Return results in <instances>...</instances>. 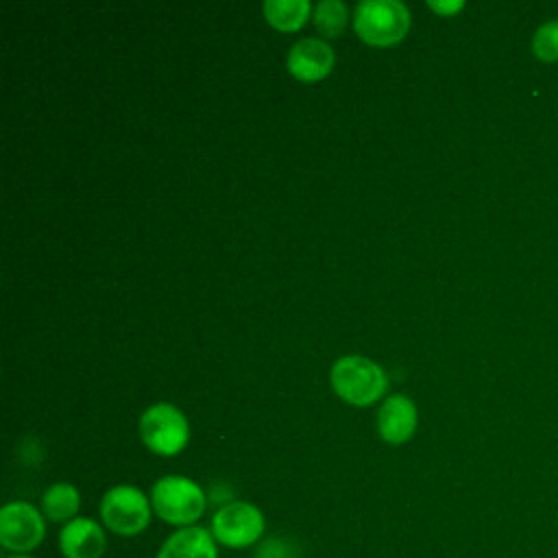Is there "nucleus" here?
<instances>
[{
    "instance_id": "1",
    "label": "nucleus",
    "mask_w": 558,
    "mask_h": 558,
    "mask_svg": "<svg viewBox=\"0 0 558 558\" xmlns=\"http://www.w3.org/2000/svg\"><path fill=\"white\" fill-rule=\"evenodd\" d=\"M150 504L159 519L170 525L190 527L198 521L207 508L203 488L183 475H166L155 482L150 490Z\"/></svg>"
},
{
    "instance_id": "2",
    "label": "nucleus",
    "mask_w": 558,
    "mask_h": 558,
    "mask_svg": "<svg viewBox=\"0 0 558 558\" xmlns=\"http://www.w3.org/2000/svg\"><path fill=\"white\" fill-rule=\"evenodd\" d=\"M353 28L371 46H392L410 28V11L399 0H360L353 9Z\"/></svg>"
},
{
    "instance_id": "3",
    "label": "nucleus",
    "mask_w": 558,
    "mask_h": 558,
    "mask_svg": "<svg viewBox=\"0 0 558 558\" xmlns=\"http://www.w3.org/2000/svg\"><path fill=\"white\" fill-rule=\"evenodd\" d=\"M329 379L338 397L353 405L375 403L388 386V377L381 366L364 355H344L336 360Z\"/></svg>"
},
{
    "instance_id": "4",
    "label": "nucleus",
    "mask_w": 558,
    "mask_h": 558,
    "mask_svg": "<svg viewBox=\"0 0 558 558\" xmlns=\"http://www.w3.org/2000/svg\"><path fill=\"white\" fill-rule=\"evenodd\" d=\"M153 504L148 497L131 484H118L109 488L100 499V519L105 527L118 536H135L150 523Z\"/></svg>"
},
{
    "instance_id": "5",
    "label": "nucleus",
    "mask_w": 558,
    "mask_h": 558,
    "mask_svg": "<svg viewBox=\"0 0 558 558\" xmlns=\"http://www.w3.org/2000/svg\"><path fill=\"white\" fill-rule=\"evenodd\" d=\"M140 438L157 456H177L187 445L190 425L172 403H155L140 416Z\"/></svg>"
},
{
    "instance_id": "6",
    "label": "nucleus",
    "mask_w": 558,
    "mask_h": 558,
    "mask_svg": "<svg viewBox=\"0 0 558 558\" xmlns=\"http://www.w3.org/2000/svg\"><path fill=\"white\" fill-rule=\"evenodd\" d=\"M266 521L257 506L248 501H229L211 517L214 538L231 549H242L257 543L264 534Z\"/></svg>"
},
{
    "instance_id": "7",
    "label": "nucleus",
    "mask_w": 558,
    "mask_h": 558,
    "mask_svg": "<svg viewBox=\"0 0 558 558\" xmlns=\"http://www.w3.org/2000/svg\"><path fill=\"white\" fill-rule=\"evenodd\" d=\"M46 536L41 512L28 501H11L0 510V545L13 554H28Z\"/></svg>"
},
{
    "instance_id": "8",
    "label": "nucleus",
    "mask_w": 558,
    "mask_h": 558,
    "mask_svg": "<svg viewBox=\"0 0 558 558\" xmlns=\"http://www.w3.org/2000/svg\"><path fill=\"white\" fill-rule=\"evenodd\" d=\"M336 63L331 46L323 39L305 37L290 46L288 70L299 81H320L325 78Z\"/></svg>"
},
{
    "instance_id": "9",
    "label": "nucleus",
    "mask_w": 558,
    "mask_h": 558,
    "mask_svg": "<svg viewBox=\"0 0 558 558\" xmlns=\"http://www.w3.org/2000/svg\"><path fill=\"white\" fill-rule=\"evenodd\" d=\"M418 423L416 405L405 395L388 397L377 410V432L390 445L408 442Z\"/></svg>"
},
{
    "instance_id": "10",
    "label": "nucleus",
    "mask_w": 558,
    "mask_h": 558,
    "mask_svg": "<svg viewBox=\"0 0 558 558\" xmlns=\"http://www.w3.org/2000/svg\"><path fill=\"white\" fill-rule=\"evenodd\" d=\"M59 549L63 558H102L107 549L105 530L94 519L76 517L63 525Z\"/></svg>"
},
{
    "instance_id": "11",
    "label": "nucleus",
    "mask_w": 558,
    "mask_h": 558,
    "mask_svg": "<svg viewBox=\"0 0 558 558\" xmlns=\"http://www.w3.org/2000/svg\"><path fill=\"white\" fill-rule=\"evenodd\" d=\"M157 558H218L216 538L198 525L181 527L163 541Z\"/></svg>"
},
{
    "instance_id": "12",
    "label": "nucleus",
    "mask_w": 558,
    "mask_h": 558,
    "mask_svg": "<svg viewBox=\"0 0 558 558\" xmlns=\"http://www.w3.org/2000/svg\"><path fill=\"white\" fill-rule=\"evenodd\" d=\"M264 17L277 31H296L310 17L312 4L307 0H266L262 4Z\"/></svg>"
},
{
    "instance_id": "13",
    "label": "nucleus",
    "mask_w": 558,
    "mask_h": 558,
    "mask_svg": "<svg viewBox=\"0 0 558 558\" xmlns=\"http://www.w3.org/2000/svg\"><path fill=\"white\" fill-rule=\"evenodd\" d=\"M81 508L78 490L68 482H57L48 486L41 497V510L50 521H72Z\"/></svg>"
},
{
    "instance_id": "14",
    "label": "nucleus",
    "mask_w": 558,
    "mask_h": 558,
    "mask_svg": "<svg viewBox=\"0 0 558 558\" xmlns=\"http://www.w3.org/2000/svg\"><path fill=\"white\" fill-rule=\"evenodd\" d=\"M349 20V9L342 0H320L314 7V26L325 37L342 35Z\"/></svg>"
},
{
    "instance_id": "15",
    "label": "nucleus",
    "mask_w": 558,
    "mask_h": 558,
    "mask_svg": "<svg viewBox=\"0 0 558 558\" xmlns=\"http://www.w3.org/2000/svg\"><path fill=\"white\" fill-rule=\"evenodd\" d=\"M532 52L541 61H558V20L541 24L532 37Z\"/></svg>"
},
{
    "instance_id": "16",
    "label": "nucleus",
    "mask_w": 558,
    "mask_h": 558,
    "mask_svg": "<svg viewBox=\"0 0 558 558\" xmlns=\"http://www.w3.org/2000/svg\"><path fill=\"white\" fill-rule=\"evenodd\" d=\"M427 7L432 11H436L438 15H453L464 7V2L462 0H445V2L442 0H429Z\"/></svg>"
},
{
    "instance_id": "17",
    "label": "nucleus",
    "mask_w": 558,
    "mask_h": 558,
    "mask_svg": "<svg viewBox=\"0 0 558 558\" xmlns=\"http://www.w3.org/2000/svg\"><path fill=\"white\" fill-rule=\"evenodd\" d=\"M4 558H33L28 554H11V556H4Z\"/></svg>"
}]
</instances>
